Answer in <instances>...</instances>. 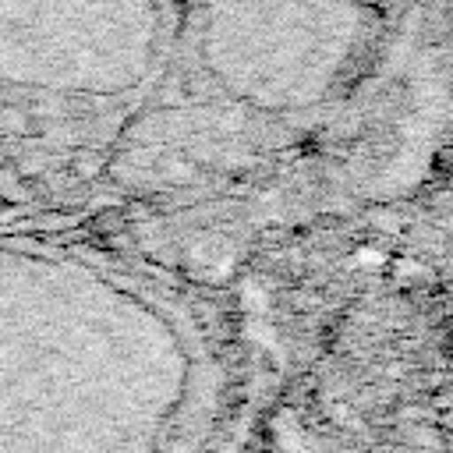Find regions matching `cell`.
Masks as SVG:
<instances>
[{"instance_id":"cell-1","label":"cell","mask_w":453,"mask_h":453,"mask_svg":"<svg viewBox=\"0 0 453 453\" xmlns=\"http://www.w3.org/2000/svg\"><path fill=\"white\" fill-rule=\"evenodd\" d=\"M166 0H0V92L127 99L159 67Z\"/></svg>"},{"instance_id":"cell-2","label":"cell","mask_w":453,"mask_h":453,"mask_svg":"<svg viewBox=\"0 0 453 453\" xmlns=\"http://www.w3.org/2000/svg\"><path fill=\"white\" fill-rule=\"evenodd\" d=\"M205 64L258 110H304L343 78L361 42L357 0H195Z\"/></svg>"},{"instance_id":"cell-3","label":"cell","mask_w":453,"mask_h":453,"mask_svg":"<svg viewBox=\"0 0 453 453\" xmlns=\"http://www.w3.org/2000/svg\"><path fill=\"white\" fill-rule=\"evenodd\" d=\"M446 11H449V18H453V0H446Z\"/></svg>"}]
</instances>
